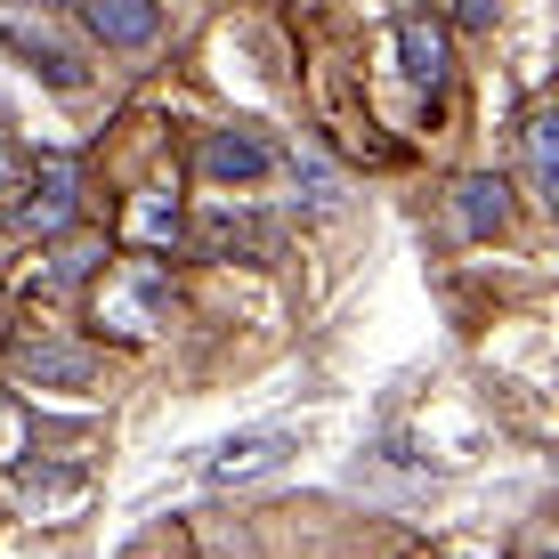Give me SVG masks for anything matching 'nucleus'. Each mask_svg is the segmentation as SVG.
<instances>
[{
	"label": "nucleus",
	"mask_w": 559,
	"mask_h": 559,
	"mask_svg": "<svg viewBox=\"0 0 559 559\" xmlns=\"http://www.w3.org/2000/svg\"><path fill=\"white\" fill-rule=\"evenodd\" d=\"M276 170V154H267L252 130H211L203 139V179H219V187H252Z\"/></svg>",
	"instance_id": "nucleus-5"
},
{
	"label": "nucleus",
	"mask_w": 559,
	"mask_h": 559,
	"mask_svg": "<svg viewBox=\"0 0 559 559\" xmlns=\"http://www.w3.org/2000/svg\"><path fill=\"white\" fill-rule=\"evenodd\" d=\"M284 454H293L284 430H243V438H227V447L203 462V478H211V487H243V478H267Z\"/></svg>",
	"instance_id": "nucleus-2"
},
{
	"label": "nucleus",
	"mask_w": 559,
	"mask_h": 559,
	"mask_svg": "<svg viewBox=\"0 0 559 559\" xmlns=\"http://www.w3.org/2000/svg\"><path fill=\"white\" fill-rule=\"evenodd\" d=\"M527 179H535V195H559V122L551 114H527Z\"/></svg>",
	"instance_id": "nucleus-9"
},
{
	"label": "nucleus",
	"mask_w": 559,
	"mask_h": 559,
	"mask_svg": "<svg viewBox=\"0 0 559 559\" xmlns=\"http://www.w3.org/2000/svg\"><path fill=\"white\" fill-rule=\"evenodd\" d=\"M90 267H98V243H66V252L49 260V276H33V293H66V284H82Z\"/></svg>",
	"instance_id": "nucleus-12"
},
{
	"label": "nucleus",
	"mask_w": 559,
	"mask_h": 559,
	"mask_svg": "<svg viewBox=\"0 0 559 559\" xmlns=\"http://www.w3.org/2000/svg\"><path fill=\"white\" fill-rule=\"evenodd\" d=\"M0 179H16V146H9V130H0Z\"/></svg>",
	"instance_id": "nucleus-14"
},
{
	"label": "nucleus",
	"mask_w": 559,
	"mask_h": 559,
	"mask_svg": "<svg viewBox=\"0 0 559 559\" xmlns=\"http://www.w3.org/2000/svg\"><path fill=\"white\" fill-rule=\"evenodd\" d=\"M503 195H511L503 179H487V170H471V179L454 187V219L471 227V236H495V227L511 219V203H503Z\"/></svg>",
	"instance_id": "nucleus-7"
},
{
	"label": "nucleus",
	"mask_w": 559,
	"mask_h": 559,
	"mask_svg": "<svg viewBox=\"0 0 559 559\" xmlns=\"http://www.w3.org/2000/svg\"><path fill=\"white\" fill-rule=\"evenodd\" d=\"M130 236L139 243H179V203L170 195H139L130 203Z\"/></svg>",
	"instance_id": "nucleus-11"
},
{
	"label": "nucleus",
	"mask_w": 559,
	"mask_h": 559,
	"mask_svg": "<svg viewBox=\"0 0 559 559\" xmlns=\"http://www.w3.org/2000/svg\"><path fill=\"white\" fill-rule=\"evenodd\" d=\"M16 381H33V390H82L90 373H98V357L82 349V341H57V333H25L9 349Z\"/></svg>",
	"instance_id": "nucleus-1"
},
{
	"label": "nucleus",
	"mask_w": 559,
	"mask_h": 559,
	"mask_svg": "<svg viewBox=\"0 0 559 559\" xmlns=\"http://www.w3.org/2000/svg\"><path fill=\"white\" fill-rule=\"evenodd\" d=\"M9 49H25V57H33V73H49L57 90H82V66H73V57L49 41V33H25V25H16V33H9Z\"/></svg>",
	"instance_id": "nucleus-10"
},
{
	"label": "nucleus",
	"mask_w": 559,
	"mask_h": 559,
	"mask_svg": "<svg viewBox=\"0 0 559 559\" xmlns=\"http://www.w3.org/2000/svg\"><path fill=\"white\" fill-rule=\"evenodd\" d=\"M82 9V25L98 33L106 49H146L154 33H163V9L154 0H73Z\"/></svg>",
	"instance_id": "nucleus-3"
},
{
	"label": "nucleus",
	"mask_w": 559,
	"mask_h": 559,
	"mask_svg": "<svg viewBox=\"0 0 559 559\" xmlns=\"http://www.w3.org/2000/svg\"><path fill=\"white\" fill-rule=\"evenodd\" d=\"M195 236H203V252H243V260H267V227L260 219H243V211H203V227H195Z\"/></svg>",
	"instance_id": "nucleus-8"
},
{
	"label": "nucleus",
	"mask_w": 559,
	"mask_h": 559,
	"mask_svg": "<svg viewBox=\"0 0 559 559\" xmlns=\"http://www.w3.org/2000/svg\"><path fill=\"white\" fill-rule=\"evenodd\" d=\"M73 163H41L25 179V203H16V227H33V236H57V227L73 219Z\"/></svg>",
	"instance_id": "nucleus-4"
},
{
	"label": "nucleus",
	"mask_w": 559,
	"mask_h": 559,
	"mask_svg": "<svg viewBox=\"0 0 559 559\" xmlns=\"http://www.w3.org/2000/svg\"><path fill=\"white\" fill-rule=\"evenodd\" d=\"M397 66H406V82L438 90V82H447V25H430V16H397Z\"/></svg>",
	"instance_id": "nucleus-6"
},
{
	"label": "nucleus",
	"mask_w": 559,
	"mask_h": 559,
	"mask_svg": "<svg viewBox=\"0 0 559 559\" xmlns=\"http://www.w3.org/2000/svg\"><path fill=\"white\" fill-rule=\"evenodd\" d=\"M462 9V25H495V16H503V0H454Z\"/></svg>",
	"instance_id": "nucleus-13"
}]
</instances>
